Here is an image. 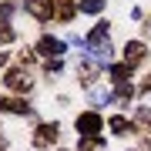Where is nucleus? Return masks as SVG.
Returning <instances> with one entry per match:
<instances>
[{"instance_id":"nucleus-1","label":"nucleus","mask_w":151,"mask_h":151,"mask_svg":"<svg viewBox=\"0 0 151 151\" xmlns=\"http://www.w3.org/2000/svg\"><path fill=\"white\" fill-rule=\"evenodd\" d=\"M97 128H101V118H97V114H81V118H77V131H81V134H94Z\"/></svg>"},{"instance_id":"nucleus-2","label":"nucleus","mask_w":151,"mask_h":151,"mask_svg":"<svg viewBox=\"0 0 151 151\" xmlns=\"http://www.w3.org/2000/svg\"><path fill=\"white\" fill-rule=\"evenodd\" d=\"M60 50H64L60 40H54V37H44V40H40V54H44V57H57Z\"/></svg>"},{"instance_id":"nucleus-3","label":"nucleus","mask_w":151,"mask_h":151,"mask_svg":"<svg viewBox=\"0 0 151 151\" xmlns=\"http://www.w3.org/2000/svg\"><path fill=\"white\" fill-rule=\"evenodd\" d=\"M27 10H30L34 17H50V7L44 4V0H27Z\"/></svg>"},{"instance_id":"nucleus-4","label":"nucleus","mask_w":151,"mask_h":151,"mask_svg":"<svg viewBox=\"0 0 151 151\" xmlns=\"http://www.w3.org/2000/svg\"><path fill=\"white\" fill-rule=\"evenodd\" d=\"M7 84H10V87H30L27 74H20V70H14V74H7Z\"/></svg>"},{"instance_id":"nucleus-5","label":"nucleus","mask_w":151,"mask_h":151,"mask_svg":"<svg viewBox=\"0 0 151 151\" xmlns=\"http://www.w3.org/2000/svg\"><path fill=\"white\" fill-rule=\"evenodd\" d=\"M124 54H128V60L134 64V60L145 57V47H141V44H128V50H124Z\"/></svg>"},{"instance_id":"nucleus-6","label":"nucleus","mask_w":151,"mask_h":151,"mask_svg":"<svg viewBox=\"0 0 151 151\" xmlns=\"http://www.w3.org/2000/svg\"><path fill=\"white\" fill-rule=\"evenodd\" d=\"M57 138V128L50 124V128H40V134H37V145H47V141H54Z\"/></svg>"},{"instance_id":"nucleus-7","label":"nucleus","mask_w":151,"mask_h":151,"mask_svg":"<svg viewBox=\"0 0 151 151\" xmlns=\"http://www.w3.org/2000/svg\"><path fill=\"white\" fill-rule=\"evenodd\" d=\"M101 7H104V0H81V10L84 14H97Z\"/></svg>"},{"instance_id":"nucleus-8","label":"nucleus","mask_w":151,"mask_h":151,"mask_svg":"<svg viewBox=\"0 0 151 151\" xmlns=\"http://www.w3.org/2000/svg\"><path fill=\"white\" fill-rule=\"evenodd\" d=\"M111 128H114V134H128V128H131V124L124 121V118H111Z\"/></svg>"},{"instance_id":"nucleus-9","label":"nucleus","mask_w":151,"mask_h":151,"mask_svg":"<svg viewBox=\"0 0 151 151\" xmlns=\"http://www.w3.org/2000/svg\"><path fill=\"white\" fill-rule=\"evenodd\" d=\"M10 37H14V30H10V27H0V44H7Z\"/></svg>"},{"instance_id":"nucleus-10","label":"nucleus","mask_w":151,"mask_h":151,"mask_svg":"<svg viewBox=\"0 0 151 151\" xmlns=\"http://www.w3.org/2000/svg\"><path fill=\"white\" fill-rule=\"evenodd\" d=\"M138 118H141V121H148V124H151V111H148V108H141V111H138Z\"/></svg>"}]
</instances>
